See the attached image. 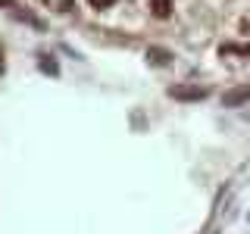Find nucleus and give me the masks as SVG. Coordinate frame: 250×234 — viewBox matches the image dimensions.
<instances>
[{
  "mask_svg": "<svg viewBox=\"0 0 250 234\" xmlns=\"http://www.w3.org/2000/svg\"><path fill=\"white\" fill-rule=\"evenodd\" d=\"M150 13L156 16V19H166V16L172 13V0H150Z\"/></svg>",
  "mask_w": 250,
  "mask_h": 234,
  "instance_id": "obj_1",
  "label": "nucleus"
},
{
  "mask_svg": "<svg viewBox=\"0 0 250 234\" xmlns=\"http://www.w3.org/2000/svg\"><path fill=\"white\" fill-rule=\"evenodd\" d=\"M241 100H250V84H247V88H241V91L225 94V103H229V106H238Z\"/></svg>",
  "mask_w": 250,
  "mask_h": 234,
  "instance_id": "obj_2",
  "label": "nucleus"
},
{
  "mask_svg": "<svg viewBox=\"0 0 250 234\" xmlns=\"http://www.w3.org/2000/svg\"><path fill=\"white\" fill-rule=\"evenodd\" d=\"M169 94H172V97H203L207 91H200V88H191V91H188V88H172Z\"/></svg>",
  "mask_w": 250,
  "mask_h": 234,
  "instance_id": "obj_3",
  "label": "nucleus"
},
{
  "mask_svg": "<svg viewBox=\"0 0 250 234\" xmlns=\"http://www.w3.org/2000/svg\"><path fill=\"white\" fill-rule=\"evenodd\" d=\"M116 0H91V6H97V10H106V6H113Z\"/></svg>",
  "mask_w": 250,
  "mask_h": 234,
  "instance_id": "obj_4",
  "label": "nucleus"
}]
</instances>
